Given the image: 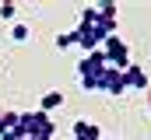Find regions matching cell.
<instances>
[{
    "instance_id": "obj_7",
    "label": "cell",
    "mask_w": 151,
    "mask_h": 140,
    "mask_svg": "<svg viewBox=\"0 0 151 140\" xmlns=\"http://www.w3.org/2000/svg\"><path fill=\"white\" fill-rule=\"evenodd\" d=\"M60 105H63V91H46V95L39 98V112H46V116H49V112H53V109H60Z\"/></svg>"
},
{
    "instance_id": "obj_6",
    "label": "cell",
    "mask_w": 151,
    "mask_h": 140,
    "mask_svg": "<svg viewBox=\"0 0 151 140\" xmlns=\"http://www.w3.org/2000/svg\"><path fill=\"white\" fill-rule=\"evenodd\" d=\"M70 133H74V140H102V130H99V123H91V119H74Z\"/></svg>"
},
{
    "instance_id": "obj_3",
    "label": "cell",
    "mask_w": 151,
    "mask_h": 140,
    "mask_svg": "<svg viewBox=\"0 0 151 140\" xmlns=\"http://www.w3.org/2000/svg\"><path fill=\"white\" fill-rule=\"evenodd\" d=\"M102 56H106V63L113 70H127L130 67V46H127L119 35H109V39L102 42Z\"/></svg>"
},
{
    "instance_id": "obj_10",
    "label": "cell",
    "mask_w": 151,
    "mask_h": 140,
    "mask_svg": "<svg viewBox=\"0 0 151 140\" xmlns=\"http://www.w3.org/2000/svg\"><path fill=\"white\" fill-rule=\"evenodd\" d=\"M70 46H77V35H74V32L56 35V49H70Z\"/></svg>"
},
{
    "instance_id": "obj_4",
    "label": "cell",
    "mask_w": 151,
    "mask_h": 140,
    "mask_svg": "<svg viewBox=\"0 0 151 140\" xmlns=\"http://www.w3.org/2000/svg\"><path fill=\"white\" fill-rule=\"evenodd\" d=\"M123 84H127V91H148V70L130 63L123 70Z\"/></svg>"
},
{
    "instance_id": "obj_12",
    "label": "cell",
    "mask_w": 151,
    "mask_h": 140,
    "mask_svg": "<svg viewBox=\"0 0 151 140\" xmlns=\"http://www.w3.org/2000/svg\"><path fill=\"white\" fill-rule=\"evenodd\" d=\"M148 109H151V98H148Z\"/></svg>"
},
{
    "instance_id": "obj_2",
    "label": "cell",
    "mask_w": 151,
    "mask_h": 140,
    "mask_svg": "<svg viewBox=\"0 0 151 140\" xmlns=\"http://www.w3.org/2000/svg\"><path fill=\"white\" fill-rule=\"evenodd\" d=\"M106 67H109V63H106L102 49H95V53H84V60L77 63V81H81V88H84V91H99Z\"/></svg>"
},
{
    "instance_id": "obj_9",
    "label": "cell",
    "mask_w": 151,
    "mask_h": 140,
    "mask_svg": "<svg viewBox=\"0 0 151 140\" xmlns=\"http://www.w3.org/2000/svg\"><path fill=\"white\" fill-rule=\"evenodd\" d=\"M14 14H18V4L14 0H4L0 4V21H14Z\"/></svg>"
},
{
    "instance_id": "obj_1",
    "label": "cell",
    "mask_w": 151,
    "mask_h": 140,
    "mask_svg": "<svg viewBox=\"0 0 151 140\" xmlns=\"http://www.w3.org/2000/svg\"><path fill=\"white\" fill-rule=\"evenodd\" d=\"M21 140H53L56 133V123L46 116V112H18V130H14Z\"/></svg>"
},
{
    "instance_id": "obj_5",
    "label": "cell",
    "mask_w": 151,
    "mask_h": 140,
    "mask_svg": "<svg viewBox=\"0 0 151 140\" xmlns=\"http://www.w3.org/2000/svg\"><path fill=\"white\" fill-rule=\"evenodd\" d=\"M99 91H102V95H123V91H127V84H123V70L106 67V74H102V84H99Z\"/></svg>"
},
{
    "instance_id": "obj_8",
    "label": "cell",
    "mask_w": 151,
    "mask_h": 140,
    "mask_svg": "<svg viewBox=\"0 0 151 140\" xmlns=\"http://www.w3.org/2000/svg\"><path fill=\"white\" fill-rule=\"evenodd\" d=\"M11 130H18V112H0V133H11Z\"/></svg>"
},
{
    "instance_id": "obj_11",
    "label": "cell",
    "mask_w": 151,
    "mask_h": 140,
    "mask_svg": "<svg viewBox=\"0 0 151 140\" xmlns=\"http://www.w3.org/2000/svg\"><path fill=\"white\" fill-rule=\"evenodd\" d=\"M28 25H14V28H11V39H14V42H25V39H28Z\"/></svg>"
}]
</instances>
